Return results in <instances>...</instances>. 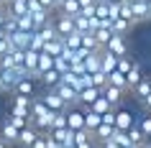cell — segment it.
I'll list each match as a JSON object with an SVG mask.
<instances>
[{
  "label": "cell",
  "instance_id": "obj_30",
  "mask_svg": "<svg viewBox=\"0 0 151 148\" xmlns=\"http://www.w3.org/2000/svg\"><path fill=\"white\" fill-rule=\"evenodd\" d=\"M95 16L100 18V21H110V3H108V0H97Z\"/></svg>",
  "mask_w": 151,
  "mask_h": 148
},
{
  "label": "cell",
  "instance_id": "obj_26",
  "mask_svg": "<svg viewBox=\"0 0 151 148\" xmlns=\"http://www.w3.org/2000/svg\"><path fill=\"white\" fill-rule=\"evenodd\" d=\"M82 49H87V51H103V46L97 44V39H95V33H92V31L82 33Z\"/></svg>",
  "mask_w": 151,
  "mask_h": 148
},
{
  "label": "cell",
  "instance_id": "obj_52",
  "mask_svg": "<svg viewBox=\"0 0 151 148\" xmlns=\"http://www.w3.org/2000/svg\"><path fill=\"white\" fill-rule=\"evenodd\" d=\"M8 3H10V0H5V5H8Z\"/></svg>",
  "mask_w": 151,
  "mask_h": 148
},
{
  "label": "cell",
  "instance_id": "obj_6",
  "mask_svg": "<svg viewBox=\"0 0 151 148\" xmlns=\"http://www.w3.org/2000/svg\"><path fill=\"white\" fill-rule=\"evenodd\" d=\"M118 59H120V56H115L113 51L103 49V54H100V69H103L105 74H110V71H115V69H118Z\"/></svg>",
  "mask_w": 151,
  "mask_h": 148
},
{
  "label": "cell",
  "instance_id": "obj_9",
  "mask_svg": "<svg viewBox=\"0 0 151 148\" xmlns=\"http://www.w3.org/2000/svg\"><path fill=\"white\" fill-rule=\"evenodd\" d=\"M31 36H33V31H21L18 28L16 33H10V44L16 49H28L31 46Z\"/></svg>",
  "mask_w": 151,
  "mask_h": 148
},
{
  "label": "cell",
  "instance_id": "obj_3",
  "mask_svg": "<svg viewBox=\"0 0 151 148\" xmlns=\"http://www.w3.org/2000/svg\"><path fill=\"white\" fill-rule=\"evenodd\" d=\"M54 26H56V33H59L62 39L77 31V28H74V18H72V16H67V13H59V18L54 21Z\"/></svg>",
  "mask_w": 151,
  "mask_h": 148
},
{
  "label": "cell",
  "instance_id": "obj_47",
  "mask_svg": "<svg viewBox=\"0 0 151 148\" xmlns=\"http://www.w3.org/2000/svg\"><path fill=\"white\" fill-rule=\"evenodd\" d=\"M133 148H146V143H136V146Z\"/></svg>",
  "mask_w": 151,
  "mask_h": 148
},
{
  "label": "cell",
  "instance_id": "obj_28",
  "mask_svg": "<svg viewBox=\"0 0 151 148\" xmlns=\"http://www.w3.org/2000/svg\"><path fill=\"white\" fill-rule=\"evenodd\" d=\"M100 54H103V51H90L87 59H85V69H87L90 74L100 69Z\"/></svg>",
  "mask_w": 151,
  "mask_h": 148
},
{
  "label": "cell",
  "instance_id": "obj_49",
  "mask_svg": "<svg viewBox=\"0 0 151 148\" xmlns=\"http://www.w3.org/2000/svg\"><path fill=\"white\" fill-rule=\"evenodd\" d=\"M146 146H151V135H149V138H146Z\"/></svg>",
  "mask_w": 151,
  "mask_h": 148
},
{
  "label": "cell",
  "instance_id": "obj_5",
  "mask_svg": "<svg viewBox=\"0 0 151 148\" xmlns=\"http://www.w3.org/2000/svg\"><path fill=\"white\" fill-rule=\"evenodd\" d=\"M44 102H46V105H49L51 110H54V112H59V110H69V105H67V102L62 100V94L56 92L54 87H51V89H49V92L44 94Z\"/></svg>",
  "mask_w": 151,
  "mask_h": 148
},
{
  "label": "cell",
  "instance_id": "obj_51",
  "mask_svg": "<svg viewBox=\"0 0 151 148\" xmlns=\"http://www.w3.org/2000/svg\"><path fill=\"white\" fill-rule=\"evenodd\" d=\"M0 8H5V3H0Z\"/></svg>",
  "mask_w": 151,
  "mask_h": 148
},
{
  "label": "cell",
  "instance_id": "obj_11",
  "mask_svg": "<svg viewBox=\"0 0 151 148\" xmlns=\"http://www.w3.org/2000/svg\"><path fill=\"white\" fill-rule=\"evenodd\" d=\"M18 133H21V128H16L10 120H5L3 128H0V138L5 140V143H18Z\"/></svg>",
  "mask_w": 151,
  "mask_h": 148
},
{
  "label": "cell",
  "instance_id": "obj_45",
  "mask_svg": "<svg viewBox=\"0 0 151 148\" xmlns=\"http://www.w3.org/2000/svg\"><path fill=\"white\" fill-rule=\"evenodd\" d=\"M5 36H8V31H5V28L0 26V39H5Z\"/></svg>",
  "mask_w": 151,
  "mask_h": 148
},
{
  "label": "cell",
  "instance_id": "obj_2",
  "mask_svg": "<svg viewBox=\"0 0 151 148\" xmlns=\"http://www.w3.org/2000/svg\"><path fill=\"white\" fill-rule=\"evenodd\" d=\"M108 51H113L115 56H128V44H126V36L123 33H113V39L105 44Z\"/></svg>",
  "mask_w": 151,
  "mask_h": 148
},
{
  "label": "cell",
  "instance_id": "obj_31",
  "mask_svg": "<svg viewBox=\"0 0 151 148\" xmlns=\"http://www.w3.org/2000/svg\"><path fill=\"white\" fill-rule=\"evenodd\" d=\"M90 107L95 110V112H100V115H103V112H108V110H113V105H110V100H108L105 94H100V97H97V100L92 102Z\"/></svg>",
  "mask_w": 151,
  "mask_h": 148
},
{
  "label": "cell",
  "instance_id": "obj_13",
  "mask_svg": "<svg viewBox=\"0 0 151 148\" xmlns=\"http://www.w3.org/2000/svg\"><path fill=\"white\" fill-rule=\"evenodd\" d=\"M36 135H39V130L33 128V125H26V128H21V133H18V143L26 148L33 146V140H36Z\"/></svg>",
  "mask_w": 151,
  "mask_h": 148
},
{
  "label": "cell",
  "instance_id": "obj_14",
  "mask_svg": "<svg viewBox=\"0 0 151 148\" xmlns=\"http://www.w3.org/2000/svg\"><path fill=\"white\" fill-rule=\"evenodd\" d=\"M33 18V26H36V31H39L41 26H46L49 21H51V10L49 8H36V10H28Z\"/></svg>",
  "mask_w": 151,
  "mask_h": 148
},
{
  "label": "cell",
  "instance_id": "obj_10",
  "mask_svg": "<svg viewBox=\"0 0 151 148\" xmlns=\"http://www.w3.org/2000/svg\"><path fill=\"white\" fill-rule=\"evenodd\" d=\"M100 94H103V89H100V87H95V84L85 87V89H80V105H87V107H90V105H92Z\"/></svg>",
  "mask_w": 151,
  "mask_h": 148
},
{
  "label": "cell",
  "instance_id": "obj_21",
  "mask_svg": "<svg viewBox=\"0 0 151 148\" xmlns=\"http://www.w3.org/2000/svg\"><path fill=\"white\" fill-rule=\"evenodd\" d=\"M56 10H59V13H67V16L74 18V16H80V13H82V5H80V0H64Z\"/></svg>",
  "mask_w": 151,
  "mask_h": 148
},
{
  "label": "cell",
  "instance_id": "obj_54",
  "mask_svg": "<svg viewBox=\"0 0 151 148\" xmlns=\"http://www.w3.org/2000/svg\"><path fill=\"white\" fill-rule=\"evenodd\" d=\"M131 3H133V0H131Z\"/></svg>",
  "mask_w": 151,
  "mask_h": 148
},
{
  "label": "cell",
  "instance_id": "obj_1",
  "mask_svg": "<svg viewBox=\"0 0 151 148\" xmlns=\"http://www.w3.org/2000/svg\"><path fill=\"white\" fill-rule=\"evenodd\" d=\"M51 120H54V110L44 102V97H33V102H31V125L36 130H49Z\"/></svg>",
  "mask_w": 151,
  "mask_h": 148
},
{
  "label": "cell",
  "instance_id": "obj_35",
  "mask_svg": "<svg viewBox=\"0 0 151 148\" xmlns=\"http://www.w3.org/2000/svg\"><path fill=\"white\" fill-rule=\"evenodd\" d=\"M90 79H92V84H95V87H100V89H103V87H108V74H105L103 69L92 71V74H90Z\"/></svg>",
  "mask_w": 151,
  "mask_h": 148
},
{
  "label": "cell",
  "instance_id": "obj_27",
  "mask_svg": "<svg viewBox=\"0 0 151 148\" xmlns=\"http://www.w3.org/2000/svg\"><path fill=\"white\" fill-rule=\"evenodd\" d=\"M108 84H115V87H120V89H126L128 92V82H126V74H123V71H110V74H108Z\"/></svg>",
  "mask_w": 151,
  "mask_h": 148
},
{
  "label": "cell",
  "instance_id": "obj_19",
  "mask_svg": "<svg viewBox=\"0 0 151 148\" xmlns=\"http://www.w3.org/2000/svg\"><path fill=\"white\" fill-rule=\"evenodd\" d=\"M39 54L41 51H36V49H26V59H23V66L28 71H31V77L36 74V66H39Z\"/></svg>",
  "mask_w": 151,
  "mask_h": 148
},
{
  "label": "cell",
  "instance_id": "obj_36",
  "mask_svg": "<svg viewBox=\"0 0 151 148\" xmlns=\"http://www.w3.org/2000/svg\"><path fill=\"white\" fill-rule=\"evenodd\" d=\"M31 148H49V130H39V135H36Z\"/></svg>",
  "mask_w": 151,
  "mask_h": 148
},
{
  "label": "cell",
  "instance_id": "obj_46",
  "mask_svg": "<svg viewBox=\"0 0 151 148\" xmlns=\"http://www.w3.org/2000/svg\"><path fill=\"white\" fill-rule=\"evenodd\" d=\"M8 146H10V143H5V140L0 138V148H8Z\"/></svg>",
  "mask_w": 151,
  "mask_h": 148
},
{
  "label": "cell",
  "instance_id": "obj_25",
  "mask_svg": "<svg viewBox=\"0 0 151 148\" xmlns=\"http://www.w3.org/2000/svg\"><path fill=\"white\" fill-rule=\"evenodd\" d=\"M110 23H113V31H115V33H123V36L133 28V21H128V18H123V16H118L115 21H110Z\"/></svg>",
  "mask_w": 151,
  "mask_h": 148
},
{
  "label": "cell",
  "instance_id": "obj_43",
  "mask_svg": "<svg viewBox=\"0 0 151 148\" xmlns=\"http://www.w3.org/2000/svg\"><path fill=\"white\" fill-rule=\"evenodd\" d=\"M141 102H143V107H146V110H149V112H151V92H149V94H146V97H143V100H141Z\"/></svg>",
  "mask_w": 151,
  "mask_h": 148
},
{
  "label": "cell",
  "instance_id": "obj_17",
  "mask_svg": "<svg viewBox=\"0 0 151 148\" xmlns=\"http://www.w3.org/2000/svg\"><path fill=\"white\" fill-rule=\"evenodd\" d=\"M131 125H136L133 115H131L128 110H115V128H118V130H128Z\"/></svg>",
  "mask_w": 151,
  "mask_h": 148
},
{
  "label": "cell",
  "instance_id": "obj_41",
  "mask_svg": "<svg viewBox=\"0 0 151 148\" xmlns=\"http://www.w3.org/2000/svg\"><path fill=\"white\" fill-rule=\"evenodd\" d=\"M103 123L115 125V107H113V110H108V112H103Z\"/></svg>",
  "mask_w": 151,
  "mask_h": 148
},
{
  "label": "cell",
  "instance_id": "obj_33",
  "mask_svg": "<svg viewBox=\"0 0 151 148\" xmlns=\"http://www.w3.org/2000/svg\"><path fill=\"white\" fill-rule=\"evenodd\" d=\"M64 46L67 49H80L82 46V33L74 31V33H69V36H64Z\"/></svg>",
  "mask_w": 151,
  "mask_h": 148
},
{
  "label": "cell",
  "instance_id": "obj_12",
  "mask_svg": "<svg viewBox=\"0 0 151 148\" xmlns=\"http://www.w3.org/2000/svg\"><path fill=\"white\" fill-rule=\"evenodd\" d=\"M133 23H141V21H149V3L146 0H133Z\"/></svg>",
  "mask_w": 151,
  "mask_h": 148
},
{
  "label": "cell",
  "instance_id": "obj_50",
  "mask_svg": "<svg viewBox=\"0 0 151 148\" xmlns=\"http://www.w3.org/2000/svg\"><path fill=\"white\" fill-rule=\"evenodd\" d=\"M108 3H123V0H108Z\"/></svg>",
  "mask_w": 151,
  "mask_h": 148
},
{
  "label": "cell",
  "instance_id": "obj_7",
  "mask_svg": "<svg viewBox=\"0 0 151 148\" xmlns=\"http://www.w3.org/2000/svg\"><path fill=\"white\" fill-rule=\"evenodd\" d=\"M67 128H72V130H80V128H85V110H67Z\"/></svg>",
  "mask_w": 151,
  "mask_h": 148
},
{
  "label": "cell",
  "instance_id": "obj_18",
  "mask_svg": "<svg viewBox=\"0 0 151 148\" xmlns=\"http://www.w3.org/2000/svg\"><path fill=\"white\" fill-rule=\"evenodd\" d=\"M103 94L110 100V105L115 107L120 100H123V94H126V89H120V87H115V84H108V87H103Z\"/></svg>",
  "mask_w": 151,
  "mask_h": 148
},
{
  "label": "cell",
  "instance_id": "obj_38",
  "mask_svg": "<svg viewBox=\"0 0 151 148\" xmlns=\"http://www.w3.org/2000/svg\"><path fill=\"white\" fill-rule=\"evenodd\" d=\"M133 64H136V61H131L128 56H120V59H118V71H123V74H128Z\"/></svg>",
  "mask_w": 151,
  "mask_h": 148
},
{
  "label": "cell",
  "instance_id": "obj_23",
  "mask_svg": "<svg viewBox=\"0 0 151 148\" xmlns=\"http://www.w3.org/2000/svg\"><path fill=\"white\" fill-rule=\"evenodd\" d=\"M64 39L62 36H59V39H54V41H49L46 46H44V51H46V54H51V56H62L64 54Z\"/></svg>",
  "mask_w": 151,
  "mask_h": 148
},
{
  "label": "cell",
  "instance_id": "obj_32",
  "mask_svg": "<svg viewBox=\"0 0 151 148\" xmlns=\"http://www.w3.org/2000/svg\"><path fill=\"white\" fill-rule=\"evenodd\" d=\"M126 133H128V138H131V143H133V146H136V143H146V135H143V130L138 128V125H131Z\"/></svg>",
  "mask_w": 151,
  "mask_h": 148
},
{
  "label": "cell",
  "instance_id": "obj_37",
  "mask_svg": "<svg viewBox=\"0 0 151 148\" xmlns=\"http://www.w3.org/2000/svg\"><path fill=\"white\" fill-rule=\"evenodd\" d=\"M44 46H46V41L41 39V33H39V31H33V36H31V46H28V49H36V51H44Z\"/></svg>",
  "mask_w": 151,
  "mask_h": 148
},
{
  "label": "cell",
  "instance_id": "obj_48",
  "mask_svg": "<svg viewBox=\"0 0 151 148\" xmlns=\"http://www.w3.org/2000/svg\"><path fill=\"white\" fill-rule=\"evenodd\" d=\"M146 3H149V21H151V0H146Z\"/></svg>",
  "mask_w": 151,
  "mask_h": 148
},
{
  "label": "cell",
  "instance_id": "obj_40",
  "mask_svg": "<svg viewBox=\"0 0 151 148\" xmlns=\"http://www.w3.org/2000/svg\"><path fill=\"white\" fill-rule=\"evenodd\" d=\"M138 128H141V130H143V135L149 138V135H151V115L141 117V123H138Z\"/></svg>",
  "mask_w": 151,
  "mask_h": 148
},
{
  "label": "cell",
  "instance_id": "obj_53",
  "mask_svg": "<svg viewBox=\"0 0 151 148\" xmlns=\"http://www.w3.org/2000/svg\"><path fill=\"white\" fill-rule=\"evenodd\" d=\"M146 148H151V146H146Z\"/></svg>",
  "mask_w": 151,
  "mask_h": 148
},
{
  "label": "cell",
  "instance_id": "obj_16",
  "mask_svg": "<svg viewBox=\"0 0 151 148\" xmlns=\"http://www.w3.org/2000/svg\"><path fill=\"white\" fill-rule=\"evenodd\" d=\"M33 89H36V79L33 77H23L16 87H13L16 94H28V97H33Z\"/></svg>",
  "mask_w": 151,
  "mask_h": 148
},
{
  "label": "cell",
  "instance_id": "obj_15",
  "mask_svg": "<svg viewBox=\"0 0 151 148\" xmlns=\"http://www.w3.org/2000/svg\"><path fill=\"white\" fill-rule=\"evenodd\" d=\"M51 66H54V56L46 54V51H41V54H39V66H36L33 79H41V74H44V71H49Z\"/></svg>",
  "mask_w": 151,
  "mask_h": 148
},
{
  "label": "cell",
  "instance_id": "obj_20",
  "mask_svg": "<svg viewBox=\"0 0 151 148\" xmlns=\"http://www.w3.org/2000/svg\"><path fill=\"white\" fill-rule=\"evenodd\" d=\"M41 82H44V84L51 89V87H56L59 82H62V71L56 69V66H51L49 71H44V74H41Z\"/></svg>",
  "mask_w": 151,
  "mask_h": 148
},
{
  "label": "cell",
  "instance_id": "obj_42",
  "mask_svg": "<svg viewBox=\"0 0 151 148\" xmlns=\"http://www.w3.org/2000/svg\"><path fill=\"white\" fill-rule=\"evenodd\" d=\"M5 21H8V8H0V26L5 28Z\"/></svg>",
  "mask_w": 151,
  "mask_h": 148
},
{
  "label": "cell",
  "instance_id": "obj_29",
  "mask_svg": "<svg viewBox=\"0 0 151 148\" xmlns=\"http://www.w3.org/2000/svg\"><path fill=\"white\" fill-rule=\"evenodd\" d=\"M149 92H151V79H149V77H143L141 82H138V84L133 87V94L138 97V100H143V97H146Z\"/></svg>",
  "mask_w": 151,
  "mask_h": 148
},
{
  "label": "cell",
  "instance_id": "obj_8",
  "mask_svg": "<svg viewBox=\"0 0 151 148\" xmlns=\"http://www.w3.org/2000/svg\"><path fill=\"white\" fill-rule=\"evenodd\" d=\"M100 123H103V115H100V112H95L92 107H87V105H85V128H87L90 133H95L97 128H100Z\"/></svg>",
  "mask_w": 151,
  "mask_h": 148
},
{
  "label": "cell",
  "instance_id": "obj_22",
  "mask_svg": "<svg viewBox=\"0 0 151 148\" xmlns=\"http://www.w3.org/2000/svg\"><path fill=\"white\" fill-rule=\"evenodd\" d=\"M113 133H115V125H110V123H100V128H97L92 135H95L97 143H105L108 138H113Z\"/></svg>",
  "mask_w": 151,
  "mask_h": 148
},
{
  "label": "cell",
  "instance_id": "obj_4",
  "mask_svg": "<svg viewBox=\"0 0 151 148\" xmlns=\"http://www.w3.org/2000/svg\"><path fill=\"white\" fill-rule=\"evenodd\" d=\"M54 89L62 94V100L67 102V105H77V102H80V92H77V89H74L72 84H67V82H59Z\"/></svg>",
  "mask_w": 151,
  "mask_h": 148
},
{
  "label": "cell",
  "instance_id": "obj_39",
  "mask_svg": "<svg viewBox=\"0 0 151 148\" xmlns=\"http://www.w3.org/2000/svg\"><path fill=\"white\" fill-rule=\"evenodd\" d=\"M8 120L16 128H26V125H31V117H18V115H8Z\"/></svg>",
  "mask_w": 151,
  "mask_h": 148
},
{
  "label": "cell",
  "instance_id": "obj_34",
  "mask_svg": "<svg viewBox=\"0 0 151 148\" xmlns=\"http://www.w3.org/2000/svg\"><path fill=\"white\" fill-rule=\"evenodd\" d=\"M18 28H21V31H36L31 13H23V16H18Z\"/></svg>",
  "mask_w": 151,
  "mask_h": 148
},
{
  "label": "cell",
  "instance_id": "obj_24",
  "mask_svg": "<svg viewBox=\"0 0 151 148\" xmlns=\"http://www.w3.org/2000/svg\"><path fill=\"white\" fill-rule=\"evenodd\" d=\"M141 79H143V74H141V66H138V64H133V66H131V71H128V74H126L128 89H131V92H133V87L138 84V82H141Z\"/></svg>",
  "mask_w": 151,
  "mask_h": 148
},
{
  "label": "cell",
  "instance_id": "obj_44",
  "mask_svg": "<svg viewBox=\"0 0 151 148\" xmlns=\"http://www.w3.org/2000/svg\"><path fill=\"white\" fill-rule=\"evenodd\" d=\"M5 92H10V87H8V84H5V79L0 77V94H5Z\"/></svg>",
  "mask_w": 151,
  "mask_h": 148
}]
</instances>
